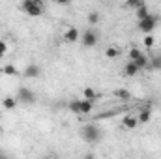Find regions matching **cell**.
Segmentation results:
<instances>
[{
    "label": "cell",
    "instance_id": "2e32d148",
    "mask_svg": "<svg viewBox=\"0 0 161 159\" xmlns=\"http://www.w3.org/2000/svg\"><path fill=\"white\" fill-rule=\"evenodd\" d=\"M68 109H69L73 114L80 116V99H71V101L68 103Z\"/></svg>",
    "mask_w": 161,
    "mask_h": 159
},
{
    "label": "cell",
    "instance_id": "cb8c5ba5",
    "mask_svg": "<svg viewBox=\"0 0 161 159\" xmlns=\"http://www.w3.org/2000/svg\"><path fill=\"white\" fill-rule=\"evenodd\" d=\"M142 52H141V49H137V47H133V49H129V60H135V58H139Z\"/></svg>",
    "mask_w": 161,
    "mask_h": 159
},
{
    "label": "cell",
    "instance_id": "30bf717a",
    "mask_svg": "<svg viewBox=\"0 0 161 159\" xmlns=\"http://www.w3.org/2000/svg\"><path fill=\"white\" fill-rule=\"evenodd\" d=\"M150 118H152V109H150V107H142V109L139 111V116H137L139 123H148Z\"/></svg>",
    "mask_w": 161,
    "mask_h": 159
},
{
    "label": "cell",
    "instance_id": "d6986e66",
    "mask_svg": "<svg viewBox=\"0 0 161 159\" xmlns=\"http://www.w3.org/2000/svg\"><path fill=\"white\" fill-rule=\"evenodd\" d=\"M114 96H116L118 99H124V101L131 99V92H129V90H125V88H118V90H114Z\"/></svg>",
    "mask_w": 161,
    "mask_h": 159
},
{
    "label": "cell",
    "instance_id": "ac0fdd59",
    "mask_svg": "<svg viewBox=\"0 0 161 159\" xmlns=\"http://www.w3.org/2000/svg\"><path fill=\"white\" fill-rule=\"evenodd\" d=\"M133 62L137 64V68H139V69H146V68H148V58H146V54H144V52H142L139 58H135Z\"/></svg>",
    "mask_w": 161,
    "mask_h": 159
},
{
    "label": "cell",
    "instance_id": "8992f818",
    "mask_svg": "<svg viewBox=\"0 0 161 159\" xmlns=\"http://www.w3.org/2000/svg\"><path fill=\"white\" fill-rule=\"evenodd\" d=\"M23 75H25L26 79H38L41 75V68L38 64H28V66L23 69Z\"/></svg>",
    "mask_w": 161,
    "mask_h": 159
},
{
    "label": "cell",
    "instance_id": "7402d4cb",
    "mask_svg": "<svg viewBox=\"0 0 161 159\" xmlns=\"http://www.w3.org/2000/svg\"><path fill=\"white\" fill-rule=\"evenodd\" d=\"M150 68H152V69H156V71H161V54H156V56L152 58Z\"/></svg>",
    "mask_w": 161,
    "mask_h": 159
},
{
    "label": "cell",
    "instance_id": "4fadbf2b",
    "mask_svg": "<svg viewBox=\"0 0 161 159\" xmlns=\"http://www.w3.org/2000/svg\"><path fill=\"white\" fill-rule=\"evenodd\" d=\"M0 73L2 75H8V77H15V75H19V69L13 64H6V66L0 68Z\"/></svg>",
    "mask_w": 161,
    "mask_h": 159
},
{
    "label": "cell",
    "instance_id": "d4e9b609",
    "mask_svg": "<svg viewBox=\"0 0 161 159\" xmlns=\"http://www.w3.org/2000/svg\"><path fill=\"white\" fill-rule=\"evenodd\" d=\"M6 54H8V43L0 40V58H4Z\"/></svg>",
    "mask_w": 161,
    "mask_h": 159
},
{
    "label": "cell",
    "instance_id": "6da1fadb",
    "mask_svg": "<svg viewBox=\"0 0 161 159\" xmlns=\"http://www.w3.org/2000/svg\"><path fill=\"white\" fill-rule=\"evenodd\" d=\"M101 137H103V133L96 123H86L80 127V139L88 144H97L101 140Z\"/></svg>",
    "mask_w": 161,
    "mask_h": 159
},
{
    "label": "cell",
    "instance_id": "484cf974",
    "mask_svg": "<svg viewBox=\"0 0 161 159\" xmlns=\"http://www.w3.org/2000/svg\"><path fill=\"white\" fill-rule=\"evenodd\" d=\"M58 4H62V6H66V4H69V0H56Z\"/></svg>",
    "mask_w": 161,
    "mask_h": 159
},
{
    "label": "cell",
    "instance_id": "3957f363",
    "mask_svg": "<svg viewBox=\"0 0 161 159\" xmlns=\"http://www.w3.org/2000/svg\"><path fill=\"white\" fill-rule=\"evenodd\" d=\"M158 23H159V17H158V15L148 13L144 19H141V21H139V30H141L142 34H150V32H154V30H156Z\"/></svg>",
    "mask_w": 161,
    "mask_h": 159
},
{
    "label": "cell",
    "instance_id": "ba28073f",
    "mask_svg": "<svg viewBox=\"0 0 161 159\" xmlns=\"http://www.w3.org/2000/svg\"><path fill=\"white\" fill-rule=\"evenodd\" d=\"M139 71H141V69L137 68V64H135L133 60H129V62L124 66V75H125V77H135Z\"/></svg>",
    "mask_w": 161,
    "mask_h": 159
},
{
    "label": "cell",
    "instance_id": "44dd1931",
    "mask_svg": "<svg viewBox=\"0 0 161 159\" xmlns=\"http://www.w3.org/2000/svg\"><path fill=\"white\" fill-rule=\"evenodd\" d=\"M142 43H144V47H146V49H152V47L156 45V38L152 36V32L144 36V40H142Z\"/></svg>",
    "mask_w": 161,
    "mask_h": 159
},
{
    "label": "cell",
    "instance_id": "5bb4252c",
    "mask_svg": "<svg viewBox=\"0 0 161 159\" xmlns=\"http://www.w3.org/2000/svg\"><path fill=\"white\" fill-rule=\"evenodd\" d=\"M94 111V103L90 101V99H80V116H84V114H90Z\"/></svg>",
    "mask_w": 161,
    "mask_h": 159
},
{
    "label": "cell",
    "instance_id": "8fae6325",
    "mask_svg": "<svg viewBox=\"0 0 161 159\" xmlns=\"http://www.w3.org/2000/svg\"><path fill=\"white\" fill-rule=\"evenodd\" d=\"M17 103H19V101H17L15 96H6V97L2 99V107H4L6 111H13V109L17 107Z\"/></svg>",
    "mask_w": 161,
    "mask_h": 159
},
{
    "label": "cell",
    "instance_id": "9c48e42d",
    "mask_svg": "<svg viewBox=\"0 0 161 159\" xmlns=\"http://www.w3.org/2000/svg\"><path fill=\"white\" fill-rule=\"evenodd\" d=\"M82 97H84V99H90L92 103H96V101L99 99V92L94 90V88H90V86H86V88L82 90Z\"/></svg>",
    "mask_w": 161,
    "mask_h": 159
},
{
    "label": "cell",
    "instance_id": "7a4b0ae2",
    "mask_svg": "<svg viewBox=\"0 0 161 159\" xmlns=\"http://www.w3.org/2000/svg\"><path fill=\"white\" fill-rule=\"evenodd\" d=\"M43 4L45 2H40V0H23L19 4V9L28 17H40L43 15Z\"/></svg>",
    "mask_w": 161,
    "mask_h": 159
},
{
    "label": "cell",
    "instance_id": "603a6c76",
    "mask_svg": "<svg viewBox=\"0 0 161 159\" xmlns=\"http://www.w3.org/2000/svg\"><path fill=\"white\" fill-rule=\"evenodd\" d=\"M141 4H144V0H125V8H131V9H137Z\"/></svg>",
    "mask_w": 161,
    "mask_h": 159
},
{
    "label": "cell",
    "instance_id": "9a60e30c",
    "mask_svg": "<svg viewBox=\"0 0 161 159\" xmlns=\"http://www.w3.org/2000/svg\"><path fill=\"white\" fill-rule=\"evenodd\" d=\"M120 54L122 52H120L118 47H107V49H105V58H109V60H116Z\"/></svg>",
    "mask_w": 161,
    "mask_h": 159
},
{
    "label": "cell",
    "instance_id": "52a82bcc",
    "mask_svg": "<svg viewBox=\"0 0 161 159\" xmlns=\"http://www.w3.org/2000/svg\"><path fill=\"white\" fill-rule=\"evenodd\" d=\"M79 40H80V32L75 26H69V28L64 32V41H66V43H77Z\"/></svg>",
    "mask_w": 161,
    "mask_h": 159
},
{
    "label": "cell",
    "instance_id": "4316f807",
    "mask_svg": "<svg viewBox=\"0 0 161 159\" xmlns=\"http://www.w3.org/2000/svg\"><path fill=\"white\" fill-rule=\"evenodd\" d=\"M40 2H45V0H40Z\"/></svg>",
    "mask_w": 161,
    "mask_h": 159
},
{
    "label": "cell",
    "instance_id": "e0dca14e",
    "mask_svg": "<svg viewBox=\"0 0 161 159\" xmlns=\"http://www.w3.org/2000/svg\"><path fill=\"white\" fill-rule=\"evenodd\" d=\"M148 13H150V11H148V6H146V4H141V6L135 9V15H137V19H139V21H141V19H144Z\"/></svg>",
    "mask_w": 161,
    "mask_h": 159
},
{
    "label": "cell",
    "instance_id": "5b68a950",
    "mask_svg": "<svg viewBox=\"0 0 161 159\" xmlns=\"http://www.w3.org/2000/svg\"><path fill=\"white\" fill-rule=\"evenodd\" d=\"M17 101L19 103H23V105H34L36 103V94L30 90V88H26V86H21L19 90H17Z\"/></svg>",
    "mask_w": 161,
    "mask_h": 159
},
{
    "label": "cell",
    "instance_id": "277c9868",
    "mask_svg": "<svg viewBox=\"0 0 161 159\" xmlns=\"http://www.w3.org/2000/svg\"><path fill=\"white\" fill-rule=\"evenodd\" d=\"M97 41H99V34H97V30H94L92 26H90L88 30H84V32H82V36H80V43H82L86 49L96 47V45H97Z\"/></svg>",
    "mask_w": 161,
    "mask_h": 159
},
{
    "label": "cell",
    "instance_id": "7c38bea8",
    "mask_svg": "<svg viewBox=\"0 0 161 159\" xmlns=\"http://www.w3.org/2000/svg\"><path fill=\"white\" fill-rule=\"evenodd\" d=\"M122 125H124L125 129H135V127L139 125V120H137V116L127 114V116H124V120H122Z\"/></svg>",
    "mask_w": 161,
    "mask_h": 159
},
{
    "label": "cell",
    "instance_id": "ffe728a7",
    "mask_svg": "<svg viewBox=\"0 0 161 159\" xmlns=\"http://www.w3.org/2000/svg\"><path fill=\"white\" fill-rule=\"evenodd\" d=\"M99 19H101V17H99V13H97V11H90V13H88V25H90V26L97 25V23H99Z\"/></svg>",
    "mask_w": 161,
    "mask_h": 159
}]
</instances>
